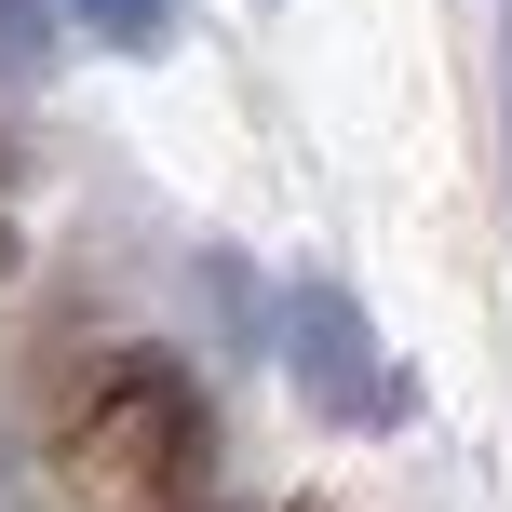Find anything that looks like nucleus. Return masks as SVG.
I'll list each match as a JSON object with an SVG mask.
<instances>
[{"instance_id":"nucleus-1","label":"nucleus","mask_w":512,"mask_h":512,"mask_svg":"<svg viewBox=\"0 0 512 512\" xmlns=\"http://www.w3.org/2000/svg\"><path fill=\"white\" fill-rule=\"evenodd\" d=\"M68 459L95 472V486H189V472L216 459V418H203V391H189L162 351H122L95 391H81Z\"/></svg>"},{"instance_id":"nucleus-2","label":"nucleus","mask_w":512,"mask_h":512,"mask_svg":"<svg viewBox=\"0 0 512 512\" xmlns=\"http://www.w3.org/2000/svg\"><path fill=\"white\" fill-rule=\"evenodd\" d=\"M283 364H297V391L324 418H351V432H391V418H405V378L378 364V337H364V310L337 297V283H297V297H283Z\"/></svg>"},{"instance_id":"nucleus-3","label":"nucleus","mask_w":512,"mask_h":512,"mask_svg":"<svg viewBox=\"0 0 512 512\" xmlns=\"http://www.w3.org/2000/svg\"><path fill=\"white\" fill-rule=\"evenodd\" d=\"M68 14L95 27L108 54H162V41H176V0H68Z\"/></svg>"},{"instance_id":"nucleus-4","label":"nucleus","mask_w":512,"mask_h":512,"mask_svg":"<svg viewBox=\"0 0 512 512\" xmlns=\"http://www.w3.org/2000/svg\"><path fill=\"white\" fill-rule=\"evenodd\" d=\"M54 54V27H41V0H0V81H27Z\"/></svg>"},{"instance_id":"nucleus-5","label":"nucleus","mask_w":512,"mask_h":512,"mask_svg":"<svg viewBox=\"0 0 512 512\" xmlns=\"http://www.w3.org/2000/svg\"><path fill=\"white\" fill-rule=\"evenodd\" d=\"M0 270H14V230H0Z\"/></svg>"}]
</instances>
